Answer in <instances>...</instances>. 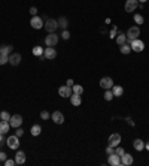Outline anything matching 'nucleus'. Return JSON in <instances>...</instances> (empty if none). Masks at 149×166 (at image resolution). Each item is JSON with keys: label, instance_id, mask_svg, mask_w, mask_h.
<instances>
[{"label": "nucleus", "instance_id": "obj_1", "mask_svg": "<svg viewBox=\"0 0 149 166\" xmlns=\"http://www.w3.org/2000/svg\"><path fill=\"white\" fill-rule=\"evenodd\" d=\"M45 30H46L48 33H55V30L58 28V21L54 20V18H48L46 21H45Z\"/></svg>", "mask_w": 149, "mask_h": 166}, {"label": "nucleus", "instance_id": "obj_2", "mask_svg": "<svg viewBox=\"0 0 149 166\" xmlns=\"http://www.w3.org/2000/svg\"><path fill=\"white\" fill-rule=\"evenodd\" d=\"M130 47H131V51H134V53H142L143 49H145V42L137 38V39L130 41Z\"/></svg>", "mask_w": 149, "mask_h": 166}, {"label": "nucleus", "instance_id": "obj_3", "mask_svg": "<svg viewBox=\"0 0 149 166\" xmlns=\"http://www.w3.org/2000/svg\"><path fill=\"white\" fill-rule=\"evenodd\" d=\"M127 41H133V39H137L139 36H140V28L137 27V26H133V27H130L128 30H127Z\"/></svg>", "mask_w": 149, "mask_h": 166}, {"label": "nucleus", "instance_id": "obj_4", "mask_svg": "<svg viewBox=\"0 0 149 166\" xmlns=\"http://www.w3.org/2000/svg\"><path fill=\"white\" fill-rule=\"evenodd\" d=\"M60 41V38L57 33H48V36L45 38V45L46 47H55Z\"/></svg>", "mask_w": 149, "mask_h": 166}, {"label": "nucleus", "instance_id": "obj_5", "mask_svg": "<svg viewBox=\"0 0 149 166\" xmlns=\"http://www.w3.org/2000/svg\"><path fill=\"white\" fill-rule=\"evenodd\" d=\"M6 144L11 150H18L20 148V138L17 135H12V136H9L6 139Z\"/></svg>", "mask_w": 149, "mask_h": 166}, {"label": "nucleus", "instance_id": "obj_6", "mask_svg": "<svg viewBox=\"0 0 149 166\" xmlns=\"http://www.w3.org/2000/svg\"><path fill=\"white\" fill-rule=\"evenodd\" d=\"M30 26H31L34 30H41V28L45 26V23H43V20H42L39 15H34L33 18L30 20Z\"/></svg>", "mask_w": 149, "mask_h": 166}, {"label": "nucleus", "instance_id": "obj_7", "mask_svg": "<svg viewBox=\"0 0 149 166\" xmlns=\"http://www.w3.org/2000/svg\"><path fill=\"white\" fill-rule=\"evenodd\" d=\"M9 124H11V127H14V129H17V127H21V124H22V117H21L20 114L11 115Z\"/></svg>", "mask_w": 149, "mask_h": 166}, {"label": "nucleus", "instance_id": "obj_8", "mask_svg": "<svg viewBox=\"0 0 149 166\" xmlns=\"http://www.w3.org/2000/svg\"><path fill=\"white\" fill-rule=\"evenodd\" d=\"M100 87L104 88V90H110L112 87H113V79L110 78V76H104L100 79Z\"/></svg>", "mask_w": 149, "mask_h": 166}, {"label": "nucleus", "instance_id": "obj_9", "mask_svg": "<svg viewBox=\"0 0 149 166\" xmlns=\"http://www.w3.org/2000/svg\"><path fill=\"white\" fill-rule=\"evenodd\" d=\"M137 8H139V0H127L124 9H125V12H134Z\"/></svg>", "mask_w": 149, "mask_h": 166}, {"label": "nucleus", "instance_id": "obj_10", "mask_svg": "<svg viewBox=\"0 0 149 166\" xmlns=\"http://www.w3.org/2000/svg\"><path fill=\"white\" fill-rule=\"evenodd\" d=\"M51 120L54 121L55 124H63L64 123V115H63L61 111H54L52 115H51Z\"/></svg>", "mask_w": 149, "mask_h": 166}, {"label": "nucleus", "instance_id": "obj_11", "mask_svg": "<svg viewBox=\"0 0 149 166\" xmlns=\"http://www.w3.org/2000/svg\"><path fill=\"white\" fill-rule=\"evenodd\" d=\"M43 55H45L46 60H54L55 57H57V51H55L54 47H46V48L43 49Z\"/></svg>", "mask_w": 149, "mask_h": 166}, {"label": "nucleus", "instance_id": "obj_12", "mask_svg": "<svg viewBox=\"0 0 149 166\" xmlns=\"http://www.w3.org/2000/svg\"><path fill=\"white\" fill-rule=\"evenodd\" d=\"M108 163H109V165H112V166H121V156H118L116 153L109 154Z\"/></svg>", "mask_w": 149, "mask_h": 166}, {"label": "nucleus", "instance_id": "obj_13", "mask_svg": "<svg viewBox=\"0 0 149 166\" xmlns=\"http://www.w3.org/2000/svg\"><path fill=\"white\" fill-rule=\"evenodd\" d=\"M22 60V57H21L20 53H12V54H9V63L12 64V66H18Z\"/></svg>", "mask_w": 149, "mask_h": 166}, {"label": "nucleus", "instance_id": "obj_14", "mask_svg": "<svg viewBox=\"0 0 149 166\" xmlns=\"http://www.w3.org/2000/svg\"><path fill=\"white\" fill-rule=\"evenodd\" d=\"M119 144H121V135H119V133H112V135L109 136V145L118 147Z\"/></svg>", "mask_w": 149, "mask_h": 166}, {"label": "nucleus", "instance_id": "obj_15", "mask_svg": "<svg viewBox=\"0 0 149 166\" xmlns=\"http://www.w3.org/2000/svg\"><path fill=\"white\" fill-rule=\"evenodd\" d=\"M133 162H134V159H133V156H131V154L124 153V154L121 156V165L122 166H131V165H133Z\"/></svg>", "mask_w": 149, "mask_h": 166}, {"label": "nucleus", "instance_id": "obj_16", "mask_svg": "<svg viewBox=\"0 0 149 166\" xmlns=\"http://www.w3.org/2000/svg\"><path fill=\"white\" fill-rule=\"evenodd\" d=\"M58 94L61 97H70L72 96V87H67V85H63L58 88Z\"/></svg>", "mask_w": 149, "mask_h": 166}, {"label": "nucleus", "instance_id": "obj_17", "mask_svg": "<svg viewBox=\"0 0 149 166\" xmlns=\"http://www.w3.org/2000/svg\"><path fill=\"white\" fill-rule=\"evenodd\" d=\"M15 163L17 165H24L26 163V154H24V151H17V154H15Z\"/></svg>", "mask_w": 149, "mask_h": 166}, {"label": "nucleus", "instance_id": "obj_18", "mask_svg": "<svg viewBox=\"0 0 149 166\" xmlns=\"http://www.w3.org/2000/svg\"><path fill=\"white\" fill-rule=\"evenodd\" d=\"M70 103L73 105V106H79V105L82 103L81 94H73V93H72V96H70Z\"/></svg>", "mask_w": 149, "mask_h": 166}, {"label": "nucleus", "instance_id": "obj_19", "mask_svg": "<svg viewBox=\"0 0 149 166\" xmlns=\"http://www.w3.org/2000/svg\"><path fill=\"white\" fill-rule=\"evenodd\" d=\"M110 90H112V93H113L115 97H121L122 94H124V88H122L121 85H115V84H113V87H112Z\"/></svg>", "mask_w": 149, "mask_h": 166}, {"label": "nucleus", "instance_id": "obj_20", "mask_svg": "<svg viewBox=\"0 0 149 166\" xmlns=\"http://www.w3.org/2000/svg\"><path fill=\"white\" fill-rule=\"evenodd\" d=\"M14 53V47L12 45H0V54H12Z\"/></svg>", "mask_w": 149, "mask_h": 166}, {"label": "nucleus", "instance_id": "obj_21", "mask_svg": "<svg viewBox=\"0 0 149 166\" xmlns=\"http://www.w3.org/2000/svg\"><path fill=\"white\" fill-rule=\"evenodd\" d=\"M133 147H134L136 150H137V151H143V150H145V142H143L142 139H134V141H133Z\"/></svg>", "mask_w": 149, "mask_h": 166}, {"label": "nucleus", "instance_id": "obj_22", "mask_svg": "<svg viewBox=\"0 0 149 166\" xmlns=\"http://www.w3.org/2000/svg\"><path fill=\"white\" fill-rule=\"evenodd\" d=\"M9 129H11V124H9V121H0V132L5 135V133H7L9 132Z\"/></svg>", "mask_w": 149, "mask_h": 166}, {"label": "nucleus", "instance_id": "obj_23", "mask_svg": "<svg viewBox=\"0 0 149 166\" xmlns=\"http://www.w3.org/2000/svg\"><path fill=\"white\" fill-rule=\"evenodd\" d=\"M57 21H58V27H61L63 30H66V28H67L69 21H67V18H66V17H60Z\"/></svg>", "mask_w": 149, "mask_h": 166}, {"label": "nucleus", "instance_id": "obj_24", "mask_svg": "<svg viewBox=\"0 0 149 166\" xmlns=\"http://www.w3.org/2000/svg\"><path fill=\"white\" fill-rule=\"evenodd\" d=\"M119 47H121L119 51H121L124 55H127V54L131 53V47H130V43H127V42H125V43H122V45H119Z\"/></svg>", "mask_w": 149, "mask_h": 166}, {"label": "nucleus", "instance_id": "obj_25", "mask_svg": "<svg viewBox=\"0 0 149 166\" xmlns=\"http://www.w3.org/2000/svg\"><path fill=\"white\" fill-rule=\"evenodd\" d=\"M127 42V35L125 33H118V36H116V43L118 45H122V43H125Z\"/></svg>", "mask_w": 149, "mask_h": 166}, {"label": "nucleus", "instance_id": "obj_26", "mask_svg": "<svg viewBox=\"0 0 149 166\" xmlns=\"http://www.w3.org/2000/svg\"><path fill=\"white\" fill-rule=\"evenodd\" d=\"M41 132H42V127L39 124H34L31 129H30V133L33 135V136H39L41 135Z\"/></svg>", "mask_w": 149, "mask_h": 166}, {"label": "nucleus", "instance_id": "obj_27", "mask_svg": "<svg viewBox=\"0 0 149 166\" xmlns=\"http://www.w3.org/2000/svg\"><path fill=\"white\" fill-rule=\"evenodd\" d=\"M72 93L73 94H82L84 93V87L79 85V84H74L73 87H72Z\"/></svg>", "mask_w": 149, "mask_h": 166}, {"label": "nucleus", "instance_id": "obj_28", "mask_svg": "<svg viewBox=\"0 0 149 166\" xmlns=\"http://www.w3.org/2000/svg\"><path fill=\"white\" fill-rule=\"evenodd\" d=\"M43 54V48L42 47H39V45H36L33 48V55H36V57H41V55Z\"/></svg>", "mask_w": 149, "mask_h": 166}, {"label": "nucleus", "instance_id": "obj_29", "mask_svg": "<svg viewBox=\"0 0 149 166\" xmlns=\"http://www.w3.org/2000/svg\"><path fill=\"white\" fill-rule=\"evenodd\" d=\"M0 120H3V121H9V120H11V114H9L7 111H2V112H0Z\"/></svg>", "mask_w": 149, "mask_h": 166}, {"label": "nucleus", "instance_id": "obj_30", "mask_svg": "<svg viewBox=\"0 0 149 166\" xmlns=\"http://www.w3.org/2000/svg\"><path fill=\"white\" fill-rule=\"evenodd\" d=\"M6 63H9V55L0 54V66H3V64H6Z\"/></svg>", "mask_w": 149, "mask_h": 166}, {"label": "nucleus", "instance_id": "obj_31", "mask_svg": "<svg viewBox=\"0 0 149 166\" xmlns=\"http://www.w3.org/2000/svg\"><path fill=\"white\" fill-rule=\"evenodd\" d=\"M143 21H145V18H143L142 14H134V23L136 24H143Z\"/></svg>", "mask_w": 149, "mask_h": 166}, {"label": "nucleus", "instance_id": "obj_32", "mask_svg": "<svg viewBox=\"0 0 149 166\" xmlns=\"http://www.w3.org/2000/svg\"><path fill=\"white\" fill-rule=\"evenodd\" d=\"M113 93H112V90H106L104 91V100H108V102H110L112 99H113Z\"/></svg>", "mask_w": 149, "mask_h": 166}, {"label": "nucleus", "instance_id": "obj_33", "mask_svg": "<svg viewBox=\"0 0 149 166\" xmlns=\"http://www.w3.org/2000/svg\"><path fill=\"white\" fill-rule=\"evenodd\" d=\"M41 118H42V120H49V118H51V114H49L48 111H42V112H41Z\"/></svg>", "mask_w": 149, "mask_h": 166}, {"label": "nucleus", "instance_id": "obj_34", "mask_svg": "<svg viewBox=\"0 0 149 166\" xmlns=\"http://www.w3.org/2000/svg\"><path fill=\"white\" fill-rule=\"evenodd\" d=\"M61 38H63L64 41H67L69 38H70V32H69L67 28H66V30H63V33H61Z\"/></svg>", "mask_w": 149, "mask_h": 166}, {"label": "nucleus", "instance_id": "obj_35", "mask_svg": "<svg viewBox=\"0 0 149 166\" xmlns=\"http://www.w3.org/2000/svg\"><path fill=\"white\" fill-rule=\"evenodd\" d=\"M115 153L118 154V156H122V154H124L125 151H124V148H122V147L118 145V147H115Z\"/></svg>", "mask_w": 149, "mask_h": 166}, {"label": "nucleus", "instance_id": "obj_36", "mask_svg": "<svg viewBox=\"0 0 149 166\" xmlns=\"http://www.w3.org/2000/svg\"><path fill=\"white\" fill-rule=\"evenodd\" d=\"M15 135H17L18 138H21V136L24 135V130H22L21 127H17V130H15Z\"/></svg>", "mask_w": 149, "mask_h": 166}, {"label": "nucleus", "instance_id": "obj_37", "mask_svg": "<svg viewBox=\"0 0 149 166\" xmlns=\"http://www.w3.org/2000/svg\"><path fill=\"white\" fill-rule=\"evenodd\" d=\"M7 159V154L5 151H0V162H3L5 163V160Z\"/></svg>", "mask_w": 149, "mask_h": 166}, {"label": "nucleus", "instance_id": "obj_38", "mask_svg": "<svg viewBox=\"0 0 149 166\" xmlns=\"http://www.w3.org/2000/svg\"><path fill=\"white\" fill-rule=\"evenodd\" d=\"M14 165H17V163H15V160H11V159L5 160V166H14Z\"/></svg>", "mask_w": 149, "mask_h": 166}, {"label": "nucleus", "instance_id": "obj_39", "mask_svg": "<svg viewBox=\"0 0 149 166\" xmlns=\"http://www.w3.org/2000/svg\"><path fill=\"white\" fill-rule=\"evenodd\" d=\"M112 153H115V147H112V145H109L108 148H106V154H112Z\"/></svg>", "mask_w": 149, "mask_h": 166}, {"label": "nucleus", "instance_id": "obj_40", "mask_svg": "<svg viewBox=\"0 0 149 166\" xmlns=\"http://www.w3.org/2000/svg\"><path fill=\"white\" fill-rule=\"evenodd\" d=\"M30 14L33 15V17H34V15H37V8H36V6H31V8H30Z\"/></svg>", "mask_w": 149, "mask_h": 166}, {"label": "nucleus", "instance_id": "obj_41", "mask_svg": "<svg viewBox=\"0 0 149 166\" xmlns=\"http://www.w3.org/2000/svg\"><path fill=\"white\" fill-rule=\"evenodd\" d=\"M125 121H127V123H128L131 127H134V126H136V123H134V121H133V120H131L130 117H125Z\"/></svg>", "mask_w": 149, "mask_h": 166}, {"label": "nucleus", "instance_id": "obj_42", "mask_svg": "<svg viewBox=\"0 0 149 166\" xmlns=\"http://www.w3.org/2000/svg\"><path fill=\"white\" fill-rule=\"evenodd\" d=\"M66 85H67V87H73V85H74L73 79H70V78H69V79H67V83H66Z\"/></svg>", "mask_w": 149, "mask_h": 166}, {"label": "nucleus", "instance_id": "obj_43", "mask_svg": "<svg viewBox=\"0 0 149 166\" xmlns=\"http://www.w3.org/2000/svg\"><path fill=\"white\" fill-rule=\"evenodd\" d=\"M115 33H116V28L113 27V30L110 32V38H115Z\"/></svg>", "mask_w": 149, "mask_h": 166}, {"label": "nucleus", "instance_id": "obj_44", "mask_svg": "<svg viewBox=\"0 0 149 166\" xmlns=\"http://www.w3.org/2000/svg\"><path fill=\"white\" fill-rule=\"evenodd\" d=\"M2 142H3V133L0 132V144H2Z\"/></svg>", "mask_w": 149, "mask_h": 166}, {"label": "nucleus", "instance_id": "obj_45", "mask_svg": "<svg viewBox=\"0 0 149 166\" xmlns=\"http://www.w3.org/2000/svg\"><path fill=\"white\" fill-rule=\"evenodd\" d=\"M145 148H146V150H149V142H146V144H145Z\"/></svg>", "mask_w": 149, "mask_h": 166}, {"label": "nucleus", "instance_id": "obj_46", "mask_svg": "<svg viewBox=\"0 0 149 166\" xmlns=\"http://www.w3.org/2000/svg\"><path fill=\"white\" fill-rule=\"evenodd\" d=\"M148 0H139V3H146Z\"/></svg>", "mask_w": 149, "mask_h": 166}]
</instances>
